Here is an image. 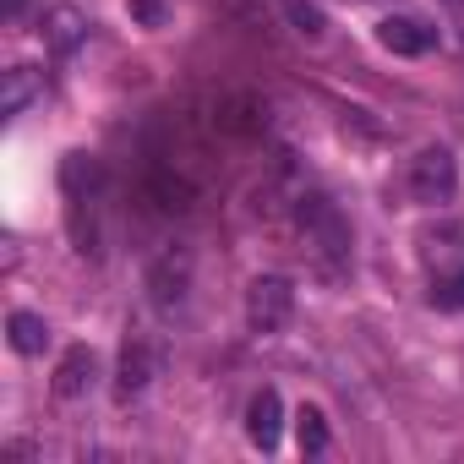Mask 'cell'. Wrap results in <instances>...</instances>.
Here are the masks:
<instances>
[{"instance_id":"cell-7","label":"cell","mask_w":464,"mask_h":464,"mask_svg":"<svg viewBox=\"0 0 464 464\" xmlns=\"http://www.w3.org/2000/svg\"><path fill=\"white\" fill-rule=\"evenodd\" d=\"M279 431H285V399H279L274 388H263V393L246 404V437H252V448L274 453V448H279Z\"/></svg>"},{"instance_id":"cell-6","label":"cell","mask_w":464,"mask_h":464,"mask_svg":"<svg viewBox=\"0 0 464 464\" xmlns=\"http://www.w3.org/2000/svg\"><path fill=\"white\" fill-rule=\"evenodd\" d=\"M377 44H382L388 55H426V50L437 44V28L420 23V17H382V23H377Z\"/></svg>"},{"instance_id":"cell-12","label":"cell","mask_w":464,"mask_h":464,"mask_svg":"<svg viewBox=\"0 0 464 464\" xmlns=\"http://www.w3.org/2000/svg\"><path fill=\"white\" fill-rule=\"evenodd\" d=\"M218 126L236 131V137H257L268 126V110L257 99H229V104H218Z\"/></svg>"},{"instance_id":"cell-8","label":"cell","mask_w":464,"mask_h":464,"mask_svg":"<svg viewBox=\"0 0 464 464\" xmlns=\"http://www.w3.org/2000/svg\"><path fill=\"white\" fill-rule=\"evenodd\" d=\"M93 377H99V355H93L88 344L66 350L61 366H55V399H82V393L93 388Z\"/></svg>"},{"instance_id":"cell-5","label":"cell","mask_w":464,"mask_h":464,"mask_svg":"<svg viewBox=\"0 0 464 464\" xmlns=\"http://www.w3.org/2000/svg\"><path fill=\"white\" fill-rule=\"evenodd\" d=\"M153 372H159V350H153L148 339H131V344L121 350V366H115V399L131 404V399L153 382Z\"/></svg>"},{"instance_id":"cell-1","label":"cell","mask_w":464,"mask_h":464,"mask_svg":"<svg viewBox=\"0 0 464 464\" xmlns=\"http://www.w3.org/2000/svg\"><path fill=\"white\" fill-rule=\"evenodd\" d=\"M295 224H301L312 257H317L328 274L350 268V224H344L339 202H328L323 191H301V197H295Z\"/></svg>"},{"instance_id":"cell-4","label":"cell","mask_w":464,"mask_h":464,"mask_svg":"<svg viewBox=\"0 0 464 464\" xmlns=\"http://www.w3.org/2000/svg\"><path fill=\"white\" fill-rule=\"evenodd\" d=\"M410 191H415V202H448L453 191H459V164H453V153L448 148H420L415 159H410Z\"/></svg>"},{"instance_id":"cell-14","label":"cell","mask_w":464,"mask_h":464,"mask_svg":"<svg viewBox=\"0 0 464 464\" xmlns=\"http://www.w3.org/2000/svg\"><path fill=\"white\" fill-rule=\"evenodd\" d=\"M295 431H301V453H328V415L317 404H301Z\"/></svg>"},{"instance_id":"cell-13","label":"cell","mask_w":464,"mask_h":464,"mask_svg":"<svg viewBox=\"0 0 464 464\" xmlns=\"http://www.w3.org/2000/svg\"><path fill=\"white\" fill-rule=\"evenodd\" d=\"M6 334H12V350H17V355H39V350L50 344V323H44L39 312H12V317H6Z\"/></svg>"},{"instance_id":"cell-10","label":"cell","mask_w":464,"mask_h":464,"mask_svg":"<svg viewBox=\"0 0 464 464\" xmlns=\"http://www.w3.org/2000/svg\"><path fill=\"white\" fill-rule=\"evenodd\" d=\"M39 93H44V77L34 66H12L6 82H0V115H23Z\"/></svg>"},{"instance_id":"cell-9","label":"cell","mask_w":464,"mask_h":464,"mask_svg":"<svg viewBox=\"0 0 464 464\" xmlns=\"http://www.w3.org/2000/svg\"><path fill=\"white\" fill-rule=\"evenodd\" d=\"M88 28H93V23H88L77 6H50V12H44V44H50L55 55H72V50L88 39Z\"/></svg>"},{"instance_id":"cell-2","label":"cell","mask_w":464,"mask_h":464,"mask_svg":"<svg viewBox=\"0 0 464 464\" xmlns=\"http://www.w3.org/2000/svg\"><path fill=\"white\" fill-rule=\"evenodd\" d=\"M295 317V290L285 274H257L246 285V323L252 334H279L285 323Z\"/></svg>"},{"instance_id":"cell-15","label":"cell","mask_w":464,"mask_h":464,"mask_svg":"<svg viewBox=\"0 0 464 464\" xmlns=\"http://www.w3.org/2000/svg\"><path fill=\"white\" fill-rule=\"evenodd\" d=\"M431 306H437V312H464V268L437 274V285H431Z\"/></svg>"},{"instance_id":"cell-16","label":"cell","mask_w":464,"mask_h":464,"mask_svg":"<svg viewBox=\"0 0 464 464\" xmlns=\"http://www.w3.org/2000/svg\"><path fill=\"white\" fill-rule=\"evenodd\" d=\"M285 17H290L306 39H323V12L312 6V0H285Z\"/></svg>"},{"instance_id":"cell-3","label":"cell","mask_w":464,"mask_h":464,"mask_svg":"<svg viewBox=\"0 0 464 464\" xmlns=\"http://www.w3.org/2000/svg\"><path fill=\"white\" fill-rule=\"evenodd\" d=\"M186 295H191V252H186V246H169V252H159L153 268H148V301L169 317V312L186 306Z\"/></svg>"},{"instance_id":"cell-11","label":"cell","mask_w":464,"mask_h":464,"mask_svg":"<svg viewBox=\"0 0 464 464\" xmlns=\"http://www.w3.org/2000/svg\"><path fill=\"white\" fill-rule=\"evenodd\" d=\"M148 197H153V202H159L164 213H186L197 191H191V180H186V175H175L169 164H159V169L148 175Z\"/></svg>"},{"instance_id":"cell-18","label":"cell","mask_w":464,"mask_h":464,"mask_svg":"<svg viewBox=\"0 0 464 464\" xmlns=\"http://www.w3.org/2000/svg\"><path fill=\"white\" fill-rule=\"evenodd\" d=\"M6 17H23V0H6Z\"/></svg>"},{"instance_id":"cell-17","label":"cell","mask_w":464,"mask_h":464,"mask_svg":"<svg viewBox=\"0 0 464 464\" xmlns=\"http://www.w3.org/2000/svg\"><path fill=\"white\" fill-rule=\"evenodd\" d=\"M142 28H164V17H169V6H164V0H131V6H126Z\"/></svg>"}]
</instances>
